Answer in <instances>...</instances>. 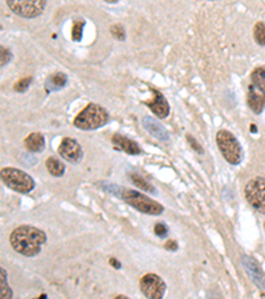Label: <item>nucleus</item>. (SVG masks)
<instances>
[{
    "mask_svg": "<svg viewBox=\"0 0 265 299\" xmlns=\"http://www.w3.org/2000/svg\"><path fill=\"white\" fill-rule=\"evenodd\" d=\"M46 166L48 172L52 174L53 177H61L65 173V165L60 161V160L55 158V157H49L46 161Z\"/></svg>",
    "mask_w": 265,
    "mask_h": 299,
    "instance_id": "nucleus-17",
    "label": "nucleus"
},
{
    "mask_svg": "<svg viewBox=\"0 0 265 299\" xmlns=\"http://www.w3.org/2000/svg\"><path fill=\"white\" fill-rule=\"evenodd\" d=\"M264 228H265V225H264Z\"/></svg>",
    "mask_w": 265,
    "mask_h": 299,
    "instance_id": "nucleus-28",
    "label": "nucleus"
},
{
    "mask_svg": "<svg viewBox=\"0 0 265 299\" xmlns=\"http://www.w3.org/2000/svg\"><path fill=\"white\" fill-rule=\"evenodd\" d=\"M46 3V0H7V4L13 13L26 19H33L41 15Z\"/></svg>",
    "mask_w": 265,
    "mask_h": 299,
    "instance_id": "nucleus-8",
    "label": "nucleus"
},
{
    "mask_svg": "<svg viewBox=\"0 0 265 299\" xmlns=\"http://www.w3.org/2000/svg\"><path fill=\"white\" fill-rule=\"evenodd\" d=\"M112 141H113L116 149H118V150H123V152L129 153V154H134V156L142 153V149H141V147H139L136 141L130 140V138H127V137H125V136L114 134Z\"/></svg>",
    "mask_w": 265,
    "mask_h": 299,
    "instance_id": "nucleus-13",
    "label": "nucleus"
},
{
    "mask_svg": "<svg viewBox=\"0 0 265 299\" xmlns=\"http://www.w3.org/2000/svg\"><path fill=\"white\" fill-rule=\"evenodd\" d=\"M109 121V113L98 104H89L75 118V127L81 130H96Z\"/></svg>",
    "mask_w": 265,
    "mask_h": 299,
    "instance_id": "nucleus-2",
    "label": "nucleus"
},
{
    "mask_svg": "<svg viewBox=\"0 0 265 299\" xmlns=\"http://www.w3.org/2000/svg\"><path fill=\"white\" fill-rule=\"evenodd\" d=\"M85 26L84 20H77L75 23V27H73V32H72V37L75 42H81L82 39V28Z\"/></svg>",
    "mask_w": 265,
    "mask_h": 299,
    "instance_id": "nucleus-20",
    "label": "nucleus"
},
{
    "mask_svg": "<svg viewBox=\"0 0 265 299\" xmlns=\"http://www.w3.org/2000/svg\"><path fill=\"white\" fill-rule=\"evenodd\" d=\"M165 247L167 249V250L175 251L176 249H178V245H176V242H174V241H168L167 244L165 245Z\"/></svg>",
    "mask_w": 265,
    "mask_h": 299,
    "instance_id": "nucleus-26",
    "label": "nucleus"
},
{
    "mask_svg": "<svg viewBox=\"0 0 265 299\" xmlns=\"http://www.w3.org/2000/svg\"><path fill=\"white\" fill-rule=\"evenodd\" d=\"M247 201L255 210L265 214V178L256 177L251 180L244 189Z\"/></svg>",
    "mask_w": 265,
    "mask_h": 299,
    "instance_id": "nucleus-7",
    "label": "nucleus"
},
{
    "mask_svg": "<svg viewBox=\"0 0 265 299\" xmlns=\"http://www.w3.org/2000/svg\"><path fill=\"white\" fill-rule=\"evenodd\" d=\"M31 83H32V77L21 78L20 82H17L16 84H15L13 89H15L16 92H20V93H23V92H26L27 89L29 88V85H31Z\"/></svg>",
    "mask_w": 265,
    "mask_h": 299,
    "instance_id": "nucleus-21",
    "label": "nucleus"
},
{
    "mask_svg": "<svg viewBox=\"0 0 265 299\" xmlns=\"http://www.w3.org/2000/svg\"><path fill=\"white\" fill-rule=\"evenodd\" d=\"M11 60V52L8 49L2 48V65L8 64V62Z\"/></svg>",
    "mask_w": 265,
    "mask_h": 299,
    "instance_id": "nucleus-24",
    "label": "nucleus"
},
{
    "mask_svg": "<svg viewBox=\"0 0 265 299\" xmlns=\"http://www.w3.org/2000/svg\"><path fill=\"white\" fill-rule=\"evenodd\" d=\"M154 230H156V233H157V235L158 237H161V238H163V237H166L167 235V226H166L163 222H158V224L156 225V228H154Z\"/></svg>",
    "mask_w": 265,
    "mask_h": 299,
    "instance_id": "nucleus-23",
    "label": "nucleus"
},
{
    "mask_svg": "<svg viewBox=\"0 0 265 299\" xmlns=\"http://www.w3.org/2000/svg\"><path fill=\"white\" fill-rule=\"evenodd\" d=\"M152 93H154V98H152V101H147L146 105H147L158 117L161 118L167 117L168 112H170V107H168L167 100H166L165 96H163L159 91H157V89H152Z\"/></svg>",
    "mask_w": 265,
    "mask_h": 299,
    "instance_id": "nucleus-12",
    "label": "nucleus"
},
{
    "mask_svg": "<svg viewBox=\"0 0 265 299\" xmlns=\"http://www.w3.org/2000/svg\"><path fill=\"white\" fill-rule=\"evenodd\" d=\"M248 105L256 114H260L265 108V67H259L251 75L248 85Z\"/></svg>",
    "mask_w": 265,
    "mask_h": 299,
    "instance_id": "nucleus-4",
    "label": "nucleus"
},
{
    "mask_svg": "<svg viewBox=\"0 0 265 299\" xmlns=\"http://www.w3.org/2000/svg\"><path fill=\"white\" fill-rule=\"evenodd\" d=\"M187 138H188V141H190V144H191V145H192V148H194L195 150H197V152H199V153H203V149H202L201 145H199V144H197V143H195L194 138H192V137L187 136Z\"/></svg>",
    "mask_w": 265,
    "mask_h": 299,
    "instance_id": "nucleus-25",
    "label": "nucleus"
},
{
    "mask_svg": "<svg viewBox=\"0 0 265 299\" xmlns=\"http://www.w3.org/2000/svg\"><path fill=\"white\" fill-rule=\"evenodd\" d=\"M110 32H112V35H113L116 39L125 40V30H123L121 26H118V24L110 27Z\"/></svg>",
    "mask_w": 265,
    "mask_h": 299,
    "instance_id": "nucleus-22",
    "label": "nucleus"
},
{
    "mask_svg": "<svg viewBox=\"0 0 265 299\" xmlns=\"http://www.w3.org/2000/svg\"><path fill=\"white\" fill-rule=\"evenodd\" d=\"M142 124L143 127H145V129L147 130L150 134H152V136L156 137V138H158L159 141H168V138H170L168 132L163 128V125H162L159 121L154 120L152 117H145L143 118Z\"/></svg>",
    "mask_w": 265,
    "mask_h": 299,
    "instance_id": "nucleus-14",
    "label": "nucleus"
},
{
    "mask_svg": "<svg viewBox=\"0 0 265 299\" xmlns=\"http://www.w3.org/2000/svg\"><path fill=\"white\" fill-rule=\"evenodd\" d=\"M105 2H107V3H117L118 0H105Z\"/></svg>",
    "mask_w": 265,
    "mask_h": 299,
    "instance_id": "nucleus-27",
    "label": "nucleus"
},
{
    "mask_svg": "<svg viewBox=\"0 0 265 299\" xmlns=\"http://www.w3.org/2000/svg\"><path fill=\"white\" fill-rule=\"evenodd\" d=\"M216 144L220 153L223 154L227 163L231 165H239L242 158V150L239 141L228 130H219L216 134Z\"/></svg>",
    "mask_w": 265,
    "mask_h": 299,
    "instance_id": "nucleus-6",
    "label": "nucleus"
},
{
    "mask_svg": "<svg viewBox=\"0 0 265 299\" xmlns=\"http://www.w3.org/2000/svg\"><path fill=\"white\" fill-rule=\"evenodd\" d=\"M141 291L146 298L161 299L166 293V283L157 274H146L139 282Z\"/></svg>",
    "mask_w": 265,
    "mask_h": 299,
    "instance_id": "nucleus-9",
    "label": "nucleus"
},
{
    "mask_svg": "<svg viewBox=\"0 0 265 299\" xmlns=\"http://www.w3.org/2000/svg\"><path fill=\"white\" fill-rule=\"evenodd\" d=\"M241 265L246 269L247 274L249 278L261 289H265V274L262 273V270L260 269L259 264L256 262L253 258L248 257V255H242L241 257Z\"/></svg>",
    "mask_w": 265,
    "mask_h": 299,
    "instance_id": "nucleus-11",
    "label": "nucleus"
},
{
    "mask_svg": "<svg viewBox=\"0 0 265 299\" xmlns=\"http://www.w3.org/2000/svg\"><path fill=\"white\" fill-rule=\"evenodd\" d=\"M68 83V77L65 73L61 72H57V73H53L48 77L46 83V89L47 92H55L58 89H62Z\"/></svg>",
    "mask_w": 265,
    "mask_h": 299,
    "instance_id": "nucleus-16",
    "label": "nucleus"
},
{
    "mask_svg": "<svg viewBox=\"0 0 265 299\" xmlns=\"http://www.w3.org/2000/svg\"><path fill=\"white\" fill-rule=\"evenodd\" d=\"M10 242L16 253L31 258L41 251V246L47 242V234L35 226L23 225L11 233Z\"/></svg>",
    "mask_w": 265,
    "mask_h": 299,
    "instance_id": "nucleus-1",
    "label": "nucleus"
},
{
    "mask_svg": "<svg viewBox=\"0 0 265 299\" xmlns=\"http://www.w3.org/2000/svg\"><path fill=\"white\" fill-rule=\"evenodd\" d=\"M58 153H60V156L62 158L72 164L80 163L82 156H84V152H82V148H81L80 144L75 138H71V137L62 138L61 144L58 147Z\"/></svg>",
    "mask_w": 265,
    "mask_h": 299,
    "instance_id": "nucleus-10",
    "label": "nucleus"
},
{
    "mask_svg": "<svg viewBox=\"0 0 265 299\" xmlns=\"http://www.w3.org/2000/svg\"><path fill=\"white\" fill-rule=\"evenodd\" d=\"M0 177L7 188L12 189L13 192L21 193V194L32 192L35 188V181L32 177L16 168H3Z\"/></svg>",
    "mask_w": 265,
    "mask_h": 299,
    "instance_id": "nucleus-5",
    "label": "nucleus"
},
{
    "mask_svg": "<svg viewBox=\"0 0 265 299\" xmlns=\"http://www.w3.org/2000/svg\"><path fill=\"white\" fill-rule=\"evenodd\" d=\"M253 37L259 46H265V24L262 22L256 23L253 28Z\"/></svg>",
    "mask_w": 265,
    "mask_h": 299,
    "instance_id": "nucleus-19",
    "label": "nucleus"
},
{
    "mask_svg": "<svg viewBox=\"0 0 265 299\" xmlns=\"http://www.w3.org/2000/svg\"><path fill=\"white\" fill-rule=\"evenodd\" d=\"M120 197L126 202L127 205L132 206L138 211L143 213V214L149 215H159L163 213L165 208L159 204V202L154 201L147 195L142 194V193L136 192L132 189L122 188L121 189Z\"/></svg>",
    "mask_w": 265,
    "mask_h": 299,
    "instance_id": "nucleus-3",
    "label": "nucleus"
},
{
    "mask_svg": "<svg viewBox=\"0 0 265 299\" xmlns=\"http://www.w3.org/2000/svg\"><path fill=\"white\" fill-rule=\"evenodd\" d=\"M130 178H131V181L134 182V185L138 186L139 189H142L143 192H150V193H156V188L150 184V182L146 181L143 177H141L139 174H137V173H132V174H130Z\"/></svg>",
    "mask_w": 265,
    "mask_h": 299,
    "instance_id": "nucleus-18",
    "label": "nucleus"
},
{
    "mask_svg": "<svg viewBox=\"0 0 265 299\" xmlns=\"http://www.w3.org/2000/svg\"><path fill=\"white\" fill-rule=\"evenodd\" d=\"M24 145L29 152H42L46 148V140H44V136L41 133L33 132L24 140Z\"/></svg>",
    "mask_w": 265,
    "mask_h": 299,
    "instance_id": "nucleus-15",
    "label": "nucleus"
}]
</instances>
